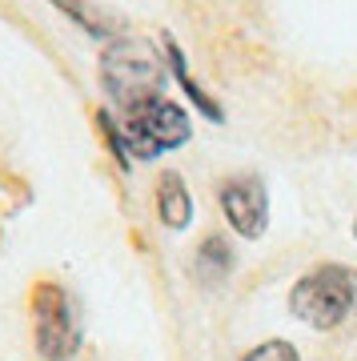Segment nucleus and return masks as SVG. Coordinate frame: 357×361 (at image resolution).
Returning <instances> with one entry per match:
<instances>
[{"label": "nucleus", "instance_id": "39448f33", "mask_svg": "<svg viewBox=\"0 0 357 361\" xmlns=\"http://www.w3.org/2000/svg\"><path fill=\"white\" fill-rule=\"evenodd\" d=\"M221 213L229 221V229L245 241H261L269 229V189L257 173H233L217 185Z\"/></svg>", "mask_w": 357, "mask_h": 361}, {"label": "nucleus", "instance_id": "6e6552de", "mask_svg": "<svg viewBox=\"0 0 357 361\" xmlns=\"http://www.w3.org/2000/svg\"><path fill=\"white\" fill-rule=\"evenodd\" d=\"M233 265H237V253H233V245L221 237V233L205 237L201 245H197V253H193V273H197V281L209 285V289L229 281Z\"/></svg>", "mask_w": 357, "mask_h": 361}, {"label": "nucleus", "instance_id": "9b49d317", "mask_svg": "<svg viewBox=\"0 0 357 361\" xmlns=\"http://www.w3.org/2000/svg\"><path fill=\"white\" fill-rule=\"evenodd\" d=\"M237 361H301L294 341H285V337H269L261 345H253L249 353H241Z\"/></svg>", "mask_w": 357, "mask_h": 361}, {"label": "nucleus", "instance_id": "f257e3e1", "mask_svg": "<svg viewBox=\"0 0 357 361\" xmlns=\"http://www.w3.org/2000/svg\"><path fill=\"white\" fill-rule=\"evenodd\" d=\"M169 61L145 37H116L101 52V89L116 104V113H128L137 104L165 97Z\"/></svg>", "mask_w": 357, "mask_h": 361}, {"label": "nucleus", "instance_id": "7ed1b4c3", "mask_svg": "<svg viewBox=\"0 0 357 361\" xmlns=\"http://www.w3.org/2000/svg\"><path fill=\"white\" fill-rule=\"evenodd\" d=\"M32 337L44 361H73L85 345V325L73 293L56 281H37L32 289Z\"/></svg>", "mask_w": 357, "mask_h": 361}, {"label": "nucleus", "instance_id": "423d86ee", "mask_svg": "<svg viewBox=\"0 0 357 361\" xmlns=\"http://www.w3.org/2000/svg\"><path fill=\"white\" fill-rule=\"evenodd\" d=\"M161 49H165V61H169V73H173V80H177L181 89H185V97H189V104L197 109L201 116H209V121H225V109H221L209 92H205V85L189 73V61H185V52H181L177 37L173 32H161Z\"/></svg>", "mask_w": 357, "mask_h": 361}, {"label": "nucleus", "instance_id": "20e7f679", "mask_svg": "<svg viewBox=\"0 0 357 361\" xmlns=\"http://www.w3.org/2000/svg\"><path fill=\"white\" fill-rule=\"evenodd\" d=\"M116 121H121V133H125L133 161H153L161 153H173L181 145H189L193 137L189 113L169 97H153V101L121 113Z\"/></svg>", "mask_w": 357, "mask_h": 361}, {"label": "nucleus", "instance_id": "f03ea898", "mask_svg": "<svg viewBox=\"0 0 357 361\" xmlns=\"http://www.w3.org/2000/svg\"><path fill=\"white\" fill-rule=\"evenodd\" d=\"M289 313L309 329H341L349 317H357V269L349 265H317L301 273L289 289Z\"/></svg>", "mask_w": 357, "mask_h": 361}, {"label": "nucleus", "instance_id": "0eeeda50", "mask_svg": "<svg viewBox=\"0 0 357 361\" xmlns=\"http://www.w3.org/2000/svg\"><path fill=\"white\" fill-rule=\"evenodd\" d=\"M157 217L165 221V229H173V233L193 225V193L177 169H165L157 177Z\"/></svg>", "mask_w": 357, "mask_h": 361}, {"label": "nucleus", "instance_id": "1a4fd4ad", "mask_svg": "<svg viewBox=\"0 0 357 361\" xmlns=\"http://www.w3.org/2000/svg\"><path fill=\"white\" fill-rule=\"evenodd\" d=\"M52 8H61L68 20H77L89 37H125V20L116 13H109V8H101V4H89V0H49Z\"/></svg>", "mask_w": 357, "mask_h": 361}, {"label": "nucleus", "instance_id": "9d476101", "mask_svg": "<svg viewBox=\"0 0 357 361\" xmlns=\"http://www.w3.org/2000/svg\"><path fill=\"white\" fill-rule=\"evenodd\" d=\"M97 125H101L104 141H109V149H113L116 165H121V169H133V153H128V141H125V133H121V121H116L109 109H97Z\"/></svg>", "mask_w": 357, "mask_h": 361}, {"label": "nucleus", "instance_id": "f8f14e48", "mask_svg": "<svg viewBox=\"0 0 357 361\" xmlns=\"http://www.w3.org/2000/svg\"><path fill=\"white\" fill-rule=\"evenodd\" d=\"M353 241H357V217H353Z\"/></svg>", "mask_w": 357, "mask_h": 361}]
</instances>
